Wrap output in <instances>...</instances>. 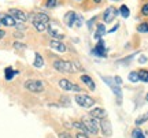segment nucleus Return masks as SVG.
<instances>
[{
    "mask_svg": "<svg viewBox=\"0 0 148 138\" xmlns=\"http://www.w3.org/2000/svg\"><path fill=\"white\" fill-rule=\"evenodd\" d=\"M32 23L37 32H44V30H47V26L49 23V16L44 12H38L32 16Z\"/></svg>",
    "mask_w": 148,
    "mask_h": 138,
    "instance_id": "1",
    "label": "nucleus"
},
{
    "mask_svg": "<svg viewBox=\"0 0 148 138\" xmlns=\"http://www.w3.org/2000/svg\"><path fill=\"white\" fill-rule=\"evenodd\" d=\"M53 69L59 71V73H64V74H73L77 70L74 67L73 62H69V60H62V59H58L53 62Z\"/></svg>",
    "mask_w": 148,
    "mask_h": 138,
    "instance_id": "2",
    "label": "nucleus"
},
{
    "mask_svg": "<svg viewBox=\"0 0 148 138\" xmlns=\"http://www.w3.org/2000/svg\"><path fill=\"white\" fill-rule=\"evenodd\" d=\"M82 16L77 14V12H74V11H69L66 15H64V23L67 25L69 27H73V26H77L79 27L82 25Z\"/></svg>",
    "mask_w": 148,
    "mask_h": 138,
    "instance_id": "3",
    "label": "nucleus"
},
{
    "mask_svg": "<svg viewBox=\"0 0 148 138\" xmlns=\"http://www.w3.org/2000/svg\"><path fill=\"white\" fill-rule=\"evenodd\" d=\"M82 123H84V126L86 127L88 133H90V134H97L99 128H100V124L97 123V119L92 118L90 115L82 118Z\"/></svg>",
    "mask_w": 148,
    "mask_h": 138,
    "instance_id": "4",
    "label": "nucleus"
},
{
    "mask_svg": "<svg viewBox=\"0 0 148 138\" xmlns=\"http://www.w3.org/2000/svg\"><path fill=\"white\" fill-rule=\"evenodd\" d=\"M25 89L32 93H41L44 90V82L40 80H27L25 82Z\"/></svg>",
    "mask_w": 148,
    "mask_h": 138,
    "instance_id": "5",
    "label": "nucleus"
},
{
    "mask_svg": "<svg viewBox=\"0 0 148 138\" xmlns=\"http://www.w3.org/2000/svg\"><path fill=\"white\" fill-rule=\"evenodd\" d=\"M47 30H48V33H49V36L53 38H56V40L64 38V32L62 30V27L59 26L58 23H55V22L49 21V23H48V26H47Z\"/></svg>",
    "mask_w": 148,
    "mask_h": 138,
    "instance_id": "6",
    "label": "nucleus"
},
{
    "mask_svg": "<svg viewBox=\"0 0 148 138\" xmlns=\"http://www.w3.org/2000/svg\"><path fill=\"white\" fill-rule=\"evenodd\" d=\"M74 100L79 107H84V108H90L95 105V100L88 94H75Z\"/></svg>",
    "mask_w": 148,
    "mask_h": 138,
    "instance_id": "7",
    "label": "nucleus"
},
{
    "mask_svg": "<svg viewBox=\"0 0 148 138\" xmlns=\"http://www.w3.org/2000/svg\"><path fill=\"white\" fill-rule=\"evenodd\" d=\"M59 86L66 92H82V89H81L78 85L73 84V82L69 80H59Z\"/></svg>",
    "mask_w": 148,
    "mask_h": 138,
    "instance_id": "8",
    "label": "nucleus"
},
{
    "mask_svg": "<svg viewBox=\"0 0 148 138\" xmlns=\"http://www.w3.org/2000/svg\"><path fill=\"white\" fill-rule=\"evenodd\" d=\"M101 78H103V81H104V84H107V85H108V86L111 88V89H112L114 94L118 96V99H121V97H122L121 86L116 85L115 81H114V78H111V77H101Z\"/></svg>",
    "mask_w": 148,
    "mask_h": 138,
    "instance_id": "9",
    "label": "nucleus"
},
{
    "mask_svg": "<svg viewBox=\"0 0 148 138\" xmlns=\"http://www.w3.org/2000/svg\"><path fill=\"white\" fill-rule=\"evenodd\" d=\"M16 22H26L27 21V14H25L22 10H18V8H11L10 12H8Z\"/></svg>",
    "mask_w": 148,
    "mask_h": 138,
    "instance_id": "10",
    "label": "nucleus"
},
{
    "mask_svg": "<svg viewBox=\"0 0 148 138\" xmlns=\"http://www.w3.org/2000/svg\"><path fill=\"white\" fill-rule=\"evenodd\" d=\"M116 14H118V11H116L115 7H108L106 8V11L103 12V21L106 22V23H110L115 19Z\"/></svg>",
    "mask_w": 148,
    "mask_h": 138,
    "instance_id": "11",
    "label": "nucleus"
},
{
    "mask_svg": "<svg viewBox=\"0 0 148 138\" xmlns=\"http://www.w3.org/2000/svg\"><path fill=\"white\" fill-rule=\"evenodd\" d=\"M0 23H1L3 26L15 27L16 21L10 15V14H0Z\"/></svg>",
    "mask_w": 148,
    "mask_h": 138,
    "instance_id": "12",
    "label": "nucleus"
},
{
    "mask_svg": "<svg viewBox=\"0 0 148 138\" xmlns=\"http://www.w3.org/2000/svg\"><path fill=\"white\" fill-rule=\"evenodd\" d=\"M92 53L93 55H96V56H99V58H104L107 55V49L106 47H104V43H103V40H99V43L95 45V49L92 51Z\"/></svg>",
    "mask_w": 148,
    "mask_h": 138,
    "instance_id": "13",
    "label": "nucleus"
},
{
    "mask_svg": "<svg viewBox=\"0 0 148 138\" xmlns=\"http://www.w3.org/2000/svg\"><path fill=\"white\" fill-rule=\"evenodd\" d=\"M100 127H101V131H103V134H104L106 137H110V135H112L111 123H110V120H107V118H106V119H101Z\"/></svg>",
    "mask_w": 148,
    "mask_h": 138,
    "instance_id": "14",
    "label": "nucleus"
},
{
    "mask_svg": "<svg viewBox=\"0 0 148 138\" xmlns=\"http://www.w3.org/2000/svg\"><path fill=\"white\" fill-rule=\"evenodd\" d=\"M49 47L52 48L53 51H56V52H60V53L66 52V45H64L63 43H60L59 40H52V41L49 43Z\"/></svg>",
    "mask_w": 148,
    "mask_h": 138,
    "instance_id": "15",
    "label": "nucleus"
},
{
    "mask_svg": "<svg viewBox=\"0 0 148 138\" xmlns=\"http://www.w3.org/2000/svg\"><path fill=\"white\" fill-rule=\"evenodd\" d=\"M89 115L92 118H95V119H106L107 118V112L103 109V108H95V109H92L89 112Z\"/></svg>",
    "mask_w": 148,
    "mask_h": 138,
    "instance_id": "16",
    "label": "nucleus"
},
{
    "mask_svg": "<svg viewBox=\"0 0 148 138\" xmlns=\"http://www.w3.org/2000/svg\"><path fill=\"white\" fill-rule=\"evenodd\" d=\"M81 81L84 82V85H86L88 88H89L90 90H95V89H96L95 82L92 81V78H90L89 75H82V77H81Z\"/></svg>",
    "mask_w": 148,
    "mask_h": 138,
    "instance_id": "17",
    "label": "nucleus"
},
{
    "mask_svg": "<svg viewBox=\"0 0 148 138\" xmlns=\"http://www.w3.org/2000/svg\"><path fill=\"white\" fill-rule=\"evenodd\" d=\"M33 66L37 67V69H41L42 66H44V59L40 53H36L34 55V62H33Z\"/></svg>",
    "mask_w": 148,
    "mask_h": 138,
    "instance_id": "18",
    "label": "nucleus"
},
{
    "mask_svg": "<svg viewBox=\"0 0 148 138\" xmlns=\"http://www.w3.org/2000/svg\"><path fill=\"white\" fill-rule=\"evenodd\" d=\"M106 34V26L104 25H97V30H96V33H95V38L96 40H100L101 38V36H104Z\"/></svg>",
    "mask_w": 148,
    "mask_h": 138,
    "instance_id": "19",
    "label": "nucleus"
},
{
    "mask_svg": "<svg viewBox=\"0 0 148 138\" xmlns=\"http://www.w3.org/2000/svg\"><path fill=\"white\" fill-rule=\"evenodd\" d=\"M15 74H16V71H14L11 67H7V69H5L4 75H5V80H7V81H11V80H12V77H14Z\"/></svg>",
    "mask_w": 148,
    "mask_h": 138,
    "instance_id": "20",
    "label": "nucleus"
},
{
    "mask_svg": "<svg viewBox=\"0 0 148 138\" xmlns=\"http://www.w3.org/2000/svg\"><path fill=\"white\" fill-rule=\"evenodd\" d=\"M138 81L148 82V71L147 70H140V71H138Z\"/></svg>",
    "mask_w": 148,
    "mask_h": 138,
    "instance_id": "21",
    "label": "nucleus"
},
{
    "mask_svg": "<svg viewBox=\"0 0 148 138\" xmlns=\"http://www.w3.org/2000/svg\"><path fill=\"white\" fill-rule=\"evenodd\" d=\"M119 14H121L123 18H127V16L130 15V10L127 8L126 5H121V8H119Z\"/></svg>",
    "mask_w": 148,
    "mask_h": 138,
    "instance_id": "22",
    "label": "nucleus"
},
{
    "mask_svg": "<svg viewBox=\"0 0 148 138\" xmlns=\"http://www.w3.org/2000/svg\"><path fill=\"white\" fill-rule=\"evenodd\" d=\"M73 127H74V128H78L81 133H85V131H88L82 122H74V123H73Z\"/></svg>",
    "mask_w": 148,
    "mask_h": 138,
    "instance_id": "23",
    "label": "nucleus"
},
{
    "mask_svg": "<svg viewBox=\"0 0 148 138\" xmlns=\"http://www.w3.org/2000/svg\"><path fill=\"white\" fill-rule=\"evenodd\" d=\"M148 120V114H144V115H141V116L140 118H137V119H136V126H140V124H143L144 122H147Z\"/></svg>",
    "mask_w": 148,
    "mask_h": 138,
    "instance_id": "24",
    "label": "nucleus"
},
{
    "mask_svg": "<svg viewBox=\"0 0 148 138\" xmlns=\"http://www.w3.org/2000/svg\"><path fill=\"white\" fill-rule=\"evenodd\" d=\"M132 137L133 138H145L144 137V133L140 130V128H134L132 131Z\"/></svg>",
    "mask_w": 148,
    "mask_h": 138,
    "instance_id": "25",
    "label": "nucleus"
},
{
    "mask_svg": "<svg viewBox=\"0 0 148 138\" xmlns=\"http://www.w3.org/2000/svg\"><path fill=\"white\" fill-rule=\"evenodd\" d=\"M59 4V0H47L45 1V5H47L48 8H53V7H56Z\"/></svg>",
    "mask_w": 148,
    "mask_h": 138,
    "instance_id": "26",
    "label": "nucleus"
},
{
    "mask_svg": "<svg viewBox=\"0 0 148 138\" xmlns=\"http://www.w3.org/2000/svg\"><path fill=\"white\" fill-rule=\"evenodd\" d=\"M129 81H130V82H138V73L132 71V73L129 74Z\"/></svg>",
    "mask_w": 148,
    "mask_h": 138,
    "instance_id": "27",
    "label": "nucleus"
},
{
    "mask_svg": "<svg viewBox=\"0 0 148 138\" xmlns=\"http://www.w3.org/2000/svg\"><path fill=\"white\" fill-rule=\"evenodd\" d=\"M137 32L140 33H147L148 32V23H141L137 26Z\"/></svg>",
    "mask_w": 148,
    "mask_h": 138,
    "instance_id": "28",
    "label": "nucleus"
},
{
    "mask_svg": "<svg viewBox=\"0 0 148 138\" xmlns=\"http://www.w3.org/2000/svg\"><path fill=\"white\" fill-rule=\"evenodd\" d=\"M14 48H15V49H25V48H26V45L16 41V43H14Z\"/></svg>",
    "mask_w": 148,
    "mask_h": 138,
    "instance_id": "29",
    "label": "nucleus"
},
{
    "mask_svg": "<svg viewBox=\"0 0 148 138\" xmlns=\"http://www.w3.org/2000/svg\"><path fill=\"white\" fill-rule=\"evenodd\" d=\"M141 14L145 16H148V3H145V4L143 5V8H141Z\"/></svg>",
    "mask_w": 148,
    "mask_h": 138,
    "instance_id": "30",
    "label": "nucleus"
},
{
    "mask_svg": "<svg viewBox=\"0 0 148 138\" xmlns=\"http://www.w3.org/2000/svg\"><path fill=\"white\" fill-rule=\"evenodd\" d=\"M73 64H74V67H75V70H77V71H84V67H82L78 62H73Z\"/></svg>",
    "mask_w": 148,
    "mask_h": 138,
    "instance_id": "31",
    "label": "nucleus"
},
{
    "mask_svg": "<svg viewBox=\"0 0 148 138\" xmlns=\"http://www.w3.org/2000/svg\"><path fill=\"white\" fill-rule=\"evenodd\" d=\"M75 138H89V137H88L85 133H77L75 134Z\"/></svg>",
    "mask_w": 148,
    "mask_h": 138,
    "instance_id": "32",
    "label": "nucleus"
},
{
    "mask_svg": "<svg viewBox=\"0 0 148 138\" xmlns=\"http://www.w3.org/2000/svg\"><path fill=\"white\" fill-rule=\"evenodd\" d=\"M59 138H71V135L69 133H60L59 134Z\"/></svg>",
    "mask_w": 148,
    "mask_h": 138,
    "instance_id": "33",
    "label": "nucleus"
},
{
    "mask_svg": "<svg viewBox=\"0 0 148 138\" xmlns=\"http://www.w3.org/2000/svg\"><path fill=\"white\" fill-rule=\"evenodd\" d=\"M114 81H115V84H116V85H119V86H121V84H122L121 77H114Z\"/></svg>",
    "mask_w": 148,
    "mask_h": 138,
    "instance_id": "34",
    "label": "nucleus"
},
{
    "mask_svg": "<svg viewBox=\"0 0 148 138\" xmlns=\"http://www.w3.org/2000/svg\"><path fill=\"white\" fill-rule=\"evenodd\" d=\"M138 62H140V63H145V62H147V58H145V56H140Z\"/></svg>",
    "mask_w": 148,
    "mask_h": 138,
    "instance_id": "35",
    "label": "nucleus"
},
{
    "mask_svg": "<svg viewBox=\"0 0 148 138\" xmlns=\"http://www.w3.org/2000/svg\"><path fill=\"white\" fill-rule=\"evenodd\" d=\"M118 26H119V25H115V26H114V27H112V29L110 30V33H114L115 30H118Z\"/></svg>",
    "mask_w": 148,
    "mask_h": 138,
    "instance_id": "36",
    "label": "nucleus"
},
{
    "mask_svg": "<svg viewBox=\"0 0 148 138\" xmlns=\"http://www.w3.org/2000/svg\"><path fill=\"white\" fill-rule=\"evenodd\" d=\"M14 36H15L16 38H22V37H23V36H22V33H19V32H18V33H15Z\"/></svg>",
    "mask_w": 148,
    "mask_h": 138,
    "instance_id": "37",
    "label": "nucleus"
},
{
    "mask_svg": "<svg viewBox=\"0 0 148 138\" xmlns=\"http://www.w3.org/2000/svg\"><path fill=\"white\" fill-rule=\"evenodd\" d=\"M5 36V32L4 30H0V38H3Z\"/></svg>",
    "mask_w": 148,
    "mask_h": 138,
    "instance_id": "38",
    "label": "nucleus"
},
{
    "mask_svg": "<svg viewBox=\"0 0 148 138\" xmlns=\"http://www.w3.org/2000/svg\"><path fill=\"white\" fill-rule=\"evenodd\" d=\"M93 1H95V3H100L101 0H93Z\"/></svg>",
    "mask_w": 148,
    "mask_h": 138,
    "instance_id": "39",
    "label": "nucleus"
},
{
    "mask_svg": "<svg viewBox=\"0 0 148 138\" xmlns=\"http://www.w3.org/2000/svg\"><path fill=\"white\" fill-rule=\"evenodd\" d=\"M145 100H147V101H148V94H147V96H145Z\"/></svg>",
    "mask_w": 148,
    "mask_h": 138,
    "instance_id": "40",
    "label": "nucleus"
},
{
    "mask_svg": "<svg viewBox=\"0 0 148 138\" xmlns=\"http://www.w3.org/2000/svg\"><path fill=\"white\" fill-rule=\"evenodd\" d=\"M112 1H118V0H112Z\"/></svg>",
    "mask_w": 148,
    "mask_h": 138,
    "instance_id": "41",
    "label": "nucleus"
},
{
    "mask_svg": "<svg viewBox=\"0 0 148 138\" xmlns=\"http://www.w3.org/2000/svg\"><path fill=\"white\" fill-rule=\"evenodd\" d=\"M78 1H81V0H78Z\"/></svg>",
    "mask_w": 148,
    "mask_h": 138,
    "instance_id": "42",
    "label": "nucleus"
},
{
    "mask_svg": "<svg viewBox=\"0 0 148 138\" xmlns=\"http://www.w3.org/2000/svg\"><path fill=\"white\" fill-rule=\"evenodd\" d=\"M0 25H1V23H0Z\"/></svg>",
    "mask_w": 148,
    "mask_h": 138,
    "instance_id": "43",
    "label": "nucleus"
}]
</instances>
